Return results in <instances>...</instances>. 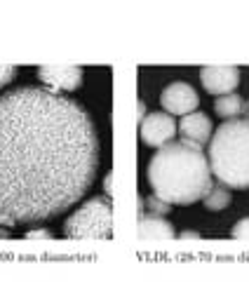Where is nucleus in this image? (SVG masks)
Instances as JSON below:
<instances>
[{"instance_id": "nucleus-1", "label": "nucleus", "mask_w": 249, "mask_h": 282, "mask_svg": "<svg viewBox=\"0 0 249 282\" xmlns=\"http://www.w3.org/2000/svg\"><path fill=\"white\" fill-rule=\"evenodd\" d=\"M97 167V130L76 99L31 85L0 97V214L56 217L89 191Z\"/></svg>"}, {"instance_id": "nucleus-2", "label": "nucleus", "mask_w": 249, "mask_h": 282, "mask_svg": "<svg viewBox=\"0 0 249 282\" xmlns=\"http://www.w3.org/2000/svg\"><path fill=\"white\" fill-rule=\"evenodd\" d=\"M148 181L155 197L169 205H191L212 193V169L202 146L193 141H169L148 163Z\"/></svg>"}, {"instance_id": "nucleus-3", "label": "nucleus", "mask_w": 249, "mask_h": 282, "mask_svg": "<svg viewBox=\"0 0 249 282\" xmlns=\"http://www.w3.org/2000/svg\"><path fill=\"white\" fill-rule=\"evenodd\" d=\"M212 176L228 188H249V118L226 120L209 139Z\"/></svg>"}, {"instance_id": "nucleus-4", "label": "nucleus", "mask_w": 249, "mask_h": 282, "mask_svg": "<svg viewBox=\"0 0 249 282\" xmlns=\"http://www.w3.org/2000/svg\"><path fill=\"white\" fill-rule=\"evenodd\" d=\"M66 238L73 240H106L113 233V202L111 197H92L73 212L64 224Z\"/></svg>"}, {"instance_id": "nucleus-5", "label": "nucleus", "mask_w": 249, "mask_h": 282, "mask_svg": "<svg viewBox=\"0 0 249 282\" xmlns=\"http://www.w3.org/2000/svg\"><path fill=\"white\" fill-rule=\"evenodd\" d=\"M139 134L141 141L148 143L153 148H163L165 143H169L176 134V120L169 113H151L141 120L139 125Z\"/></svg>"}, {"instance_id": "nucleus-6", "label": "nucleus", "mask_w": 249, "mask_h": 282, "mask_svg": "<svg viewBox=\"0 0 249 282\" xmlns=\"http://www.w3.org/2000/svg\"><path fill=\"white\" fill-rule=\"evenodd\" d=\"M160 101H163V109L169 113V115H188L197 109L200 99L195 94V89L188 83H172L163 89L160 94Z\"/></svg>"}, {"instance_id": "nucleus-7", "label": "nucleus", "mask_w": 249, "mask_h": 282, "mask_svg": "<svg viewBox=\"0 0 249 282\" xmlns=\"http://www.w3.org/2000/svg\"><path fill=\"white\" fill-rule=\"evenodd\" d=\"M202 87L209 94H233V89L240 85L238 66H205L200 71Z\"/></svg>"}, {"instance_id": "nucleus-8", "label": "nucleus", "mask_w": 249, "mask_h": 282, "mask_svg": "<svg viewBox=\"0 0 249 282\" xmlns=\"http://www.w3.org/2000/svg\"><path fill=\"white\" fill-rule=\"evenodd\" d=\"M38 76L55 92H73L83 83V68L80 66H40Z\"/></svg>"}, {"instance_id": "nucleus-9", "label": "nucleus", "mask_w": 249, "mask_h": 282, "mask_svg": "<svg viewBox=\"0 0 249 282\" xmlns=\"http://www.w3.org/2000/svg\"><path fill=\"white\" fill-rule=\"evenodd\" d=\"M176 132H181V139L202 146V143H207L212 139L214 127H212V120L207 118L205 113H195L193 111V113H188V115L181 118V122L176 125Z\"/></svg>"}, {"instance_id": "nucleus-10", "label": "nucleus", "mask_w": 249, "mask_h": 282, "mask_svg": "<svg viewBox=\"0 0 249 282\" xmlns=\"http://www.w3.org/2000/svg\"><path fill=\"white\" fill-rule=\"evenodd\" d=\"M139 240H172L176 238V230L169 221L155 214H141L139 217V228H137Z\"/></svg>"}, {"instance_id": "nucleus-11", "label": "nucleus", "mask_w": 249, "mask_h": 282, "mask_svg": "<svg viewBox=\"0 0 249 282\" xmlns=\"http://www.w3.org/2000/svg\"><path fill=\"white\" fill-rule=\"evenodd\" d=\"M214 111H217L221 118L235 120L245 111V101L240 99V94H226V97H219L214 101Z\"/></svg>"}, {"instance_id": "nucleus-12", "label": "nucleus", "mask_w": 249, "mask_h": 282, "mask_svg": "<svg viewBox=\"0 0 249 282\" xmlns=\"http://www.w3.org/2000/svg\"><path fill=\"white\" fill-rule=\"evenodd\" d=\"M202 202H205V207L209 212H221V209H226L230 205V193H228L226 188H212V193Z\"/></svg>"}, {"instance_id": "nucleus-13", "label": "nucleus", "mask_w": 249, "mask_h": 282, "mask_svg": "<svg viewBox=\"0 0 249 282\" xmlns=\"http://www.w3.org/2000/svg\"><path fill=\"white\" fill-rule=\"evenodd\" d=\"M143 205L148 207V212H151V214H155V217H165V214L172 209V207H169V202H165V200H160V197H155V196L146 197V200H143Z\"/></svg>"}, {"instance_id": "nucleus-14", "label": "nucleus", "mask_w": 249, "mask_h": 282, "mask_svg": "<svg viewBox=\"0 0 249 282\" xmlns=\"http://www.w3.org/2000/svg\"><path fill=\"white\" fill-rule=\"evenodd\" d=\"M230 235H233V238H240V240H249V217L238 221V224L233 226V230H230Z\"/></svg>"}, {"instance_id": "nucleus-15", "label": "nucleus", "mask_w": 249, "mask_h": 282, "mask_svg": "<svg viewBox=\"0 0 249 282\" xmlns=\"http://www.w3.org/2000/svg\"><path fill=\"white\" fill-rule=\"evenodd\" d=\"M14 76H17V66H0V87L10 85L12 80H14Z\"/></svg>"}, {"instance_id": "nucleus-16", "label": "nucleus", "mask_w": 249, "mask_h": 282, "mask_svg": "<svg viewBox=\"0 0 249 282\" xmlns=\"http://www.w3.org/2000/svg\"><path fill=\"white\" fill-rule=\"evenodd\" d=\"M26 238L28 240H52V230H28Z\"/></svg>"}, {"instance_id": "nucleus-17", "label": "nucleus", "mask_w": 249, "mask_h": 282, "mask_svg": "<svg viewBox=\"0 0 249 282\" xmlns=\"http://www.w3.org/2000/svg\"><path fill=\"white\" fill-rule=\"evenodd\" d=\"M0 226H2V228H14V226H17V221H14L12 217H5V214H0Z\"/></svg>"}, {"instance_id": "nucleus-18", "label": "nucleus", "mask_w": 249, "mask_h": 282, "mask_svg": "<svg viewBox=\"0 0 249 282\" xmlns=\"http://www.w3.org/2000/svg\"><path fill=\"white\" fill-rule=\"evenodd\" d=\"M104 188H106V193H113V174H109V176H106V181H104Z\"/></svg>"}, {"instance_id": "nucleus-19", "label": "nucleus", "mask_w": 249, "mask_h": 282, "mask_svg": "<svg viewBox=\"0 0 249 282\" xmlns=\"http://www.w3.org/2000/svg\"><path fill=\"white\" fill-rule=\"evenodd\" d=\"M181 238H186V240H197V238H200V233H195V230H186V233H181Z\"/></svg>"}, {"instance_id": "nucleus-20", "label": "nucleus", "mask_w": 249, "mask_h": 282, "mask_svg": "<svg viewBox=\"0 0 249 282\" xmlns=\"http://www.w3.org/2000/svg\"><path fill=\"white\" fill-rule=\"evenodd\" d=\"M143 113H146V106H143V101H139V125H141V120H143Z\"/></svg>"}, {"instance_id": "nucleus-21", "label": "nucleus", "mask_w": 249, "mask_h": 282, "mask_svg": "<svg viewBox=\"0 0 249 282\" xmlns=\"http://www.w3.org/2000/svg\"><path fill=\"white\" fill-rule=\"evenodd\" d=\"M10 233H7V228H0V238H7Z\"/></svg>"}, {"instance_id": "nucleus-22", "label": "nucleus", "mask_w": 249, "mask_h": 282, "mask_svg": "<svg viewBox=\"0 0 249 282\" xmlns=\"http://www.w3.org/2000/svg\"><path fill=\"white\" fill-rule=\"evenodd\" d=\"M245 113H247V115H249V101H247V104H245Z\"/></svg>"}]
</instances>
